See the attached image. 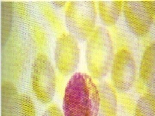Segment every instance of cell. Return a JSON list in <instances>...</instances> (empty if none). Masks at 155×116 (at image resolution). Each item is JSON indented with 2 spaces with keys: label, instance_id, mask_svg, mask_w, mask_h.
I'll use <instances>...</instances> for the list:
<instances>
[{
  "label": "cell",
  "instance_id": "cell-1",
  "mask_svg": "<svg viewBox=\"0 0 155 116\" xmlns=\"http://www.w3.org/2000/svg\"><path fill=\"white\" fill-rule=\"evenodd\" d=\"M101 97L91 76L78 72L71 77L64 92V116H98Z\"/></svg>",
  "mask_w": 155,
  "mask_h": 116
},
{
  "label": "cell",
  "instance_id": "cell-2",
  "mask_svg": "<svg viewBox=\"0 0 155 116\" xmlns=\"http://www.w3.org/2000/svg\"><path fill=\"white\" fill-rule=\"evenodd\" d=\"M114 47L109 31L97 26L89 38L87 44L86 59L87 69L94 77L103 76L113 64Z\"/></svg>",
  "mask_w": 155,
  "mask_h": 116
},
{
  "label": "cell",
  "instance_id": "cell-3",
  "mask_svg": "<svg viewBox=\"0 0 155 116\" xmlns=\"http://www.w3.org/2000/svg\"><path fill=\"white\" fill-rule=\"evenodd\" d=\"M3 46L2 66L4 75L14 81L20 80L29 62V50L18 26L12 29L8 41Z\"/></svg>",
  "mask_w": 155,
  "mask_h": 116
},
{
  "label": "cell",
  "instance_id": "cell-4",
  "mask_svg": "<svg viewBox=\"0 0 155 116\" xmlns=\"http://www.w3.org/2000/svg\"><path fill=\"white\" fill-rule=\"evenodd\" d=\"M97 10L93 1H72L65 11V20L70 34L81 40L88 39L95 29Z\"/></svg>",
  "mask_w": 155,
  "mask_h": 116
},
{
  "label": "cell",
  "instance_id": "cell-5",
  "mask_svg": "<svg viewBox=\"0 0 155 116\" xmlns=\"http://www.w3.org/2000/svg\"><path fill=\"white\" fill-rule=\"evenodd\" d=\"M31 83L34 93L40 102H51L54 96L56 77L49 58L44 53L37 55L32 64Z\"/></svg>",
  "mask_w": 155,
  "mask_h": 116
},
{
  "label": "cell",
  "instance_id": "cell-6",
  "mask_svg": "<svg viewBox=\"0 0 155 116\" xmlns=\"http://www.w3.org/2000/svg\"><path fill=\"white\" fill-rule=\"evenodd\" d=\"M80 50L77 39L70 33L63 32L56 42L54 60L56 67L62 75L67 76L78 66Z\"/></svg>",
  "mask_w": 155,
  "mask_h": 116
},
{
  "label": "cell",
  "instance_id": "cell-7",
  "mask_svg": "<svg viewBox=\"0 0 155 116\" xmlns=\"http://www.w3.org/2000/svg\"><path fill=\"white\" fill-rule=\"evenodd\" d=\"M135 63L133 54L127 47L118 50L112 64V79L116 88L126 90L134 81Z\"/></svg>",
  "mask_w": 155,
  "mask_h": 116
},
{
  "label": "cell",
  "instance_id": "cell-8",
  "mask_svg": "<svg viewBox=\"0 0 155 116\" xmlns=\"http://www.w3.org/2000/svg\"><path fill=\"white\" fill-rule=\"evenodd\" d=\"M19 95L14 83L4 80L2 84V116H18Z\"/></svg>",
  "mask_w": 155,
  "mask_h": 116
},
{
  "label": "cell",
  "instance_id": "cell-9",
  "mask_svg": "<svg viewBox=\"0 0 155 116\" xmlns=\"http://www.w3.org/2000/svg\"><path fill=\"white\" fill-rule=\"evenodd\" d=\"M122 1H100L98 11L101 19L106 25L113 26L119 17L122 6Z\"/></svg>",
  "mask_w": 155,
  "mask_h": 116
},
{
  "label": "cell",
  "instance_id": "cell-10",
  "mask_svg": "<svg viewBox=\"0 0 155 116\" xmlns=\"http://www.w3.org/2000/svg\"><path fill=\"white\" fill-rule=\"evenodd\" d=\"M28 34L31 44L35 50L40 53L46 49L48 45L47 33L40 23L36 20L28 21Z\"/></svg>",
  "mask_w": 155,
  "mask_h": 116
},
{
  "label": "cell",
  "instance_id": "cell-11",
  "mask_svg": "<svg viewBox=\"0 0 155 116\" xmlns=\"http://www.w3.org/2000/svg\"><path fill=\"white\" fill-rule=\"evenodd\" d=\"M38 4L43 16L52 29L60 35L64 32V23L55 9L46 2H41Z\"/></svg>",
  "mask_w": 155,
  "mask_h": 116
},
{
  "label": "cell",
  "instance_id": "cell-12",
  "mask_svg": "<svg viewBox=\"0 0 155 116\" xmlns=\"http://www.w3.org/2000/svg\"><path fill=\"white\" fill-rule=\"evenodd\" d=\"M13 3L6 1L2 3V44L4 46L8 41L12 31Z\"/></svg>",
  "mask_w": 155,
  "mask_h": 116
},
{
  "label": "cell",
  "instance_id": "cell-13",
  "mask_svg": "<svg viewBox=\"0 0 155 116\" xmlns=\"http://www.w3.org/2000/svg\"><path fill=\"white\" fill-rule=\"evenodd\" d=\"M18 116H36L35 108L30 97L25 94L19 95V107Z\"/></svg>",
  "mask_w": 155,
  "mask_h": 116
},
{
  "label": "cell",
  "instance_id": "cell-14",
  "mask_svg": "<svg viewBox=\"0 0 155 116\" xmlns=\"http://www.w3.org/2000/svg\"><path fill=\"white\" fill-rule=\"evenodd\" d=\"M14 5V10L18 17L23 20H28L29 19V13L26 8L25 3L22 2H15Z\"/></svg>",
  "mask_w": 155,
  "mask_h": 116
},
{
  "label": "cell",
  "instance_id": "cell-15",
  "mask_svg": "<svg viewBox=\"0 0 155 116\" xmlns=\"http://www.w3.org/2000/svg\"><path fill=\"white\" fill-rule=\"evenodd\" d=\"M42 116H64L58 106L53 105L48 108Z\"/></svg>",
  "mask_w": 155,
  "mask_h": 116
},
{
  "label": "cell",
  "instance_id": "cell-16",
  "mask_svg": "<svg viewBox=\"0 0 155 116\" xmlns=\"http://www.w3.org/2000/svg\"><path fill=\"white\" fill-rule=\"evenodd\" d=\"M52 2L54 5H56V6H57V7H64V6L66 5V2H67L65 1H53Z\"/></svg>",
  "mask_w": 155,
  "mask_h": 116
}]
</instances>
